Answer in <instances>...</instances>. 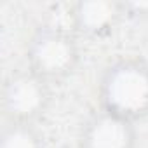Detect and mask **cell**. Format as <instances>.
<instances>
[{
    "label": "cell",
    "mask_w": 148,
    "mask_h": 148,
    "mask_svg": "<svg viewBox=\"0 0 148 148\" xmlns=\"http://www.w3.org/2000/svg\"><path fill=\"white\" fill-rule=\"evenodd\" d=\"M99 108L131 122L148 119V59L122 56L108 63L98 84Z\"/></svg>",
    "instance_id": "obj_1"
},
{
    "label": "cell",
    "mask_w": 148,
    "mask_h": 148,
    "mask_svg": "<svg viewBox=\"0 0 148 148\" xmlns=\"http://www.w3.org/2000/svg\"><path fill=\"white\" fill-rule=\"evenodd\" d=\"M80 61V47L64 28L45 25L33 32L26 45L28 70L44 80L58 82L70 77Z\"/></svg>",
    "instance_id": "obj_2"
},
{
    "label": "cell",
    "mask_w": 148,
    "mask_h": 148,
    "mask_svg": "<svg viewBox=\"0 0 148 148\" xmlns=\"http://www.w3.org/2000/svg\"><path fill=\"white\" fill-rule=\"evenodd\" d=\"M51 84L32 70L14 71L2 87V112L7 122L35 124L51 105Z\"/></svg>",
    "instance_id": "obj_3"
},
{
    "label": "cell",
    "mask_w": 148,
    "mask_h": 148,
    "mask_svg": "<svg viewBox=\"0 0 148 148\" xmlns=\"http://www.w3.org/2000/svg\"><path fill=\"white\" fill-rule=\"evenodd\" d=\"M136 124L99 108L87 117L80 129V148H136Z\"/></svg>",
    "instance_id": "obj_4"
},
{
    "label": "cell",
    "mask_w": 148,
    "mask_h": 148,
    "mask_svg": "<svg viewBox=\"0 0 148 148\" xmlns=\"http://www.w3.org/2000/svg\"><path fill=\"white\" fill-rule=\"evenodd\" d=\"M124 19L125 7L119 0H80L70 9L73 32L87 38H105L112 35Z\"/></svg>",
    "instance_id": "obj_5"
},
{
    "label": "cell",
    "mask_w": 148,
    "mask_h": 148,
    "mask_svg": "<svg viewBox=\"0 0 148 148\" xmlns=\"http://www.w3.org/2000/svg\"><path fill=\"white\" fill-rule=\"evenodd\" d=\"M0 148H45V143L35 124L7 122L0 134Z\"/></svg>",
    "instance_id": "obj_6"
},
{
    "label": "cell",
    "mask_w": 148,
    "mask_h": 148,
    "mask_svg": "<svg viewBox=\"0 0 148 148\" xmlns=\"http://www.w3.org/2000/svg\"><path fill=\"white\" fill-rule=\"evenodd\" d=\"M125 18L132 19H148V2H124Z\"/></svg>",
    "instance_id": "obj_7"
}]
</instances>
